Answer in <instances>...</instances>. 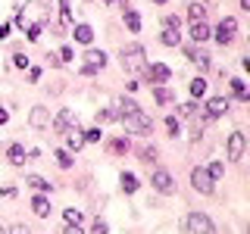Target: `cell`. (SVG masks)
Wrapping results in <instances>:
<instances>
[{"label": "cell", "mask_w": 250, "mask_h": 234, "mask_svg": "<svg viewBox=\"0 0 250 234\" xmlns=\"http://www.w3.org/2000/svg\"><path fill=\"white\" fill-rule=\"evenodd\" d=\"M82 135H84V144H97V140L104 137V131H100V125H97V128H88V131H82Z\"/></svg>", "instance_id": "cell-32"}, {"label": "cell", "mask_w": 250, "mask_h": 234, "mask_svg": "<svg viewBox=\"0 0 250 234\" xmlns=\"http://www.w3.org/2000/svg\"><path fill=\"white\" fill-rule=\"evenodd\" d=\"M207 172H209V178H213V181H216V178H219V175H222V172H225V162H219V159H216V162H213V166H209Z\"/></svg>", "instance_id": "cell-37"}, {"label": "cell", "mask_w": 250, "mask_h": 234, "mask_svg": "<svg viewBox=\"0 0 250 234\" xmlns=\"http://www.w3.org/2000/svg\"><path fill=\"white\" fill-rule=\"evenodd\" d=\"M119 184H122L125 194H135L138 191V178L131 175V172H122V175H119Z\"/></svg>", "instance_id": "cell-22"}, {"label": "cell", "mask_w": 250, "mask_h": 234, "mask_svg": "<svg viewBox=\"0 0 250 234\" xmlns=\"http://www.w3.org/2000/svg\"><path fill=\"white\" fill-rule=\"evenodd\" d=\"M234 35H238V19H234V16H225V19L219 22V28H216V41L222 47H229L234 41Z\"/></svg>", "instance_id": "cell-4"}, {"label": "cell", "mask_w": 250, "mask_h": 234, "mask_svg": "<svg viewBox=\"0 0 250 234\" xmlns=\"http://www.w3.org/2000/svg\"><path fill=\"white\" fill-rule=\"evenodd\" d=\"M160 41L166 44V47H178V44H182V35H178V31H172V28H163Z\"/></svg>", "instance_id": "cell-23"}, {"label": "cell", "mask_w": 250, "mask_h": 234, "mask_svg": "<svg viewBox=\"0 0 250 234\" xmlns=\"http://www.w3.org/2000/svg\"><path fill=\"white\" fill-rule=\"evenodd\" d=\"M119 122L125 125L128 135H150V131H153V119L144 113V109H138V113H131V116H122Z\"/></svg>", "instance_id": "cell-2"}, {"label": "cell", "mask_w": 250, "mask_h": 234, "mask_svg": "<svg viewBox=\"0 0 250 234\" xmlns=\"http://www.w3.org/2000/svg\"><path fill=\"white\" fill-rule=\"evenodd\" d=\"M109 150H113V153H128L131 150V144H128V137H113V140H109Z\"/></svg>", "instance_id": "cell-26"}, {"label": "cell", "mask_w": 250, "mask_h": 234, "mask_svg": "<svg viewBox=\"0 0 250 234\" xmlns=\"http://www.w3.org/2000/svg\"><path fill=\"white\" fill-rule=\"evenodd\" d=\"M203 16H207V6H203V3H191V6H188V19H191V22H203Z\"/></svg>", "instance_id": "cell-27"}, {"label": "cell", "mask_w": 250, "mask_h": 234, "mask_svg": "<svg viewBox=\"0 0 250 234\" xmlns=\"http://www.w3.org/2000/svg\"><path fill=\"white\" fill-rule=\"evenodd\" d=\"M104 3H109V6H113V3H119V0H104Z\"/></svg>", "instance_id": "cell-49"}, {"label": "cell", "mask_w": 250, "mask_h": 234, "mask_svg": "<svg viewBox=\"0 0 250 234\" xmlns=\"http://www.w3.org/2000/svg\"><path fill=\"white\" fill-rule=\"evenodd\" d=\"M153 3H160V6H163V3H166V0H153Z\"/></svg>", "instance_id": "cell-50"}, {"label": "cell", "mask_w": 250, "mask_h": 234, "mask_svg": "<svg viewBox=\"0 0 250 234\" xmlns=\"http://www.w3.org/2000/svg\"><path fill=\"white\" fill-rule=\"evenodd\" d=\"M106 122H119V113L116 109H97V125H106Z\"/></svg>", "instance_id": "cell-28"}, {"label": "cell", "mask_w": 250, "mask_h": 234, "mask_svg": "<svg viewBox=\"0 0 250 234\" xmlns=\"http://www.w3.org/2000/svg\"><path fill=\"white\" fill-rule=\"evenodd\" d=\"M28 122H31V128H47V125H50V109L47 106H31Z\"/></svg>", "instance_id": "cell-12"}, {"label": "cell", "mask_w": 250, "mask_h": 234, "mask_svg": "<svg viewBox=\"0 0 250 234\" xmlns=\"http://www.w3.org/2000/svg\"><path fill=\"white\" fill-rule=\"evenodd\" d=\"M156 156H160V153H156V147H153V144H150V147H141V162L153 166V162H156Z\"/></svg>", "instance_id": "cell-30"}, {"label": "cell", "mask_w": 250, "mask_h": 234, "mask_svg": "<svg viewBox=\"0 0 250 234\" xmlns=\"http://www.w3.org/2000/svg\"><path fill=\"white\" fill-rule=\"evenodd\" d=\"M66 225H82V209H66Z\"/></svg>", "instance_id": "cell-34"}, {"label": "cell", "mask_w": 250, "mask_h": 234, "mask_svg": "<svg viewBox=\"0 0 250 234\" xmlns=\"http://www.w3.org/2000/svg\"><path fill=\"white\" fill-rule=\"evenodd\" d=\"M150 184H153V191H160V194H172V191H175V181H172V175L166 169H156L150 175Z\"/></svg>", "instance_id": "cell-9"}, {"label": "cell", "mask_w": 250, "mask_h": 234, "mask_svg": "<svg viewBox=\"0 0 250 234\" xmlns=\"http://www.w3.org/2000/svg\"><path fill=\"white\" fill-rule=\"evenodd\" d=\"M53 156H57V166L60 169H72V153H69V150H57V153H53Z\"/></svg>", "instance_id": "cell-29"}, {"label": "cell", "mask_w": 250, "mask_h": 234, "mask_svg": "<svg viewBox=\"0 0 250 234\" xmlns=\"http://www.w3.org/2000/svg\"><path fill=\"white\" fill-rule=\"evenodd\" d=\"M229 84H231V94H234L238 100H250V94H247V84L241 81V78H231Z\"/></svg>", "instance_id": "cell-24"}, {"label": "cell", "mask_w": 250, "mask_h": 234, "mask_svg": "<svg viewBox=\"0 0 250 234\" xmlns=\"http://www.w3.org/2000/svg\"><path fill=\"white\" fill-rule=\"evenodd\" d=\"M125 25H128L131 35H138V31H141V16H138V10L125 6Z\"/></svg>", "instance_id": "cell-20"}, {"label": "cell", "mask_w": 250, "mask_h": 234, "mask_svg": "<svg viewBox=\"0 0 250 234\" xmlns=\"http://www.w3.org/2000/svg\"><path fill=\"white\" fill-rule=\"evenodd\" d=\"M69 59H75V50H72V47H62V50H60V62H69Z\"/></svg>", "instance_id": "cell-41"}, {"label": "cell", "mask_w": 250, "mask_h": 234, "mask_svg": "<svg viewBox=\"0 0 250 234\" xmlns=\"http://www.w3.org/2000/svg\"><path fill=\"white\" fill-rule=\"evenodd\" d=\"M6 122H10V113H6V109L0 106V125H6Z\"/></svg>", "instance_id": "cell-47"}, {"label": "cell", "mask_w": 250, "mask_h": 234, "mask_svg": "<svg viewBox=\"0 0 250 234\" xmlns=\"http://www.w3.org/2000/svg\"><path fill=\"white\" fill-rule=\"evenodd\" d=\"M72 125H78V116L72 113V109H60V113H57V119L50 122V128L57 131V135H66V131L72 128Z\"/></svg>", "instance_id": "cell-8"}, {"label": "cell", "mask_w": 250, "mask_h": 234, "mask_svg": "<svg viewBox=\"0 0 250 234\" xmlns=\"http://www.w3.org/2000/svg\"><path fill=\"white\" fill-rule=\"evenodd\" d=\"M31 209H35V215H41V218H47V215H50V200H47L44 194H38V197L31 200Z\"/></svg>", "instance_id": "cell-17"}, {"label": "cell", "mask_w": 250, "mask_h": 234, "mask_svg": "<svg viewBox=\"0 0 250 234\" xmlns=\"http://www.w3.org/2000/svg\"><path fill=\"white\" fill-rule=\"evenodd\" d=\"M28 81H41V69H38V66L28 69Z\"/></svg>", "instance_id": "cell-43"}, {"label": "cell", "mask_w": 250, "mask_h": 234, "mask_svg": "<svg viewBox=\"0 0 250 234\" xmlns=\"http://www.w3.org/2000/svg\"><path fill=\"white\" fill-rule=\"evenodd\" d=\"M72 35H75V41H78V44H91V41H94V28L88 25V22H78Z\"/></svg>", "instance_id": "cell-16"}, {"label": "cell", "mask_w": 250, "mask_h": 234, "mask_svg": "<svg viewBox=\"0 0 250 234\" xmlns=\"http://www.w3.org/2000/svg\"><path fill=\"white\" fill-rule=\"evenodd\" d=\"M3 38H10V22H3V25H0V41H3Z\"/></svg>", "instance_id": "cell-44"}, {"label": "cell", "mask_w": 250, "mask_h": 234, "mask_svg": "<svg viewBox=\"0 0 250 234\" xmlns=\"http://www.w3.org/2000/svg\"><path fill=\"white\" fill-rule=\"evenodd\" d=\"M62 234H84V231H82V225H66Z\"/></svg>", "instance_id": "cell-42"}, {"label": "cell", "mask_w": 250, "mask_h": 234, "mask_svg": "<svg viewBox=\"0 0 250 234\" xmlns=\"http://www.w3.org/2000/svg\"><path fill=\"white\" fill-rule=\"evenodd\" d=\"M109 231V225L104 222V218H97V222H94V228H91V234H106Z\"/></svg>", "instance_id": "cell-40"}, {"label": "cell", "mask_w": 250, "mask_h": 234, "mask_svg": "<svg viewBox=\"0 0 250 234\" xmlns=\"http://www.w3.org/2000/svg\"><path fill=\"white\" fill-rule=\"evenodd\" d=\"M178 116H185V119L188 116H197V103H182L178 106Z\"/></svg>", "instance_id": "cell-36"}, {"label": "cell", "mask_w": 250, "mask_h": 234, "mask_svg": "<svg viewBox=\"0 0 250 234\" xmlns=\"http://www.w3.org/2000/svg\"><path fill=\"white\" fill-rule=\"evenodd\" d=\"M25 184H28V187H35L38 194H47V191H53V184L47 181V178H41V175H28V178H25Z\"/></svg>", "instance_id": "cell-18"}, {"label": "cell", "mask_w": 250, "mask_h": 234, "mask_svg": "<svg viewBox=\"0 0 250 234\" xmlns=\"http://www.w3.org/2000/svg\"><path fill=\"white\" fill-rule=\"evenodd\" d=\"M207 94V78H194L191 81V97H203Z\"/></svg>", "instance_id": "cell-31"}, {"label": "cell", "mask_w": 250, "mask_h": 234, "mask_svg": "<svg viewBox=\"0 0 250 234\" xmlns=\"http://www.w3.org/2000/svg\"><path fill=\"white\" fill-rule=\"evenodd\" d=\"M229 100H225V97H213V100H209V103H207V116H209V119H222V116L225 113H229Z\"/></svg>", "instance_id": "cell-13"}, {"label": "cell", "mask_w": 250, "mask_h": 234, "mask_svg": "<svg viewBox=\"0 0 250 234\" xmlns=\"http://www.w3.org/2000/svg\"><path fill=\"white\" fill-rule=\"evenodd\" d=\"M144 78L150 84H166L169 78H172V69L166 66V62H150V66L144 69Z\"/></svg>", "instance_id": "cell-7"}, {"label": "cell", "mask_w": 250, "mask_h": 234, "mask_svg": "<svg viewBox=\"0 0 250 234\" xmlns=\"http://www.w3.org/2000/svg\"><path fill=\"white\" fill-rule=\"evenodd\" d=\"M153 97H156V103L166 106V103H172V100H175V94H172L166 84H153Z\"/></svg>", "instance_id": "cell-21"}, {"label": "cell", "mask_w": 250, "mask_h": 234, "mask_svg": "<svg viewBox=\"0 0 250 234\" xmlns=\"http://www.w3.org/2000/svg\"><path fill=\"white\" fill-rule=\"evenodd\" d=\"M57 10H60V22H62V25H72V6H69V0H60Z\"/></svg>", "instance_id": "cell-25"}, {"label": "cell", "mask_w": 250, "mask_h": 234, "mask_svg": "<svg viewBox=\"0 0 250 234\" xmlns=\"http://www.w3.org/2000/svg\"><path fill=\"white\" fill-rule=\"evenodd\" d=\"M84 147V135H82V128H78V125H72V128L66 131V150L69 153H78Z\"/></svg>", "instance_id": "cell-11"}, {"label": "cell", "mask_w": 250, "mask_h": 234, "mask_svg": "<svg viewBox=\"0 0 250 234\" xmlns=\"http://www.w3.org/2000/svg\"><path fill=\"white\" fill-rule=\"evenodd\" d=\"M6 159H10L13 166H22V162H25V147H22V144H10V150H6Z\"/></svg>", "instance_id": "cell-19"}, {"label": "cell", "mask_w": 250, "mask_h": 234, "mask_svg": "<svg viewBox=\"0 0 250 234\" xmlns=\"http://www.w3.org/2000/svg\"><path fill=\"white\" fill-rule=\"evenodd\" d=\"M178 25H182V19H178V16H166V19H163V28L178 31Z\"/></svg>", "instance_id": "cell-38"}, {"label": "cell", "mask_w": 250, "mask_h": 234, "mask_svg": "<svg viewBox=\"0 0 250 234\" xmlns=\"http://www.w3.org/2000/svg\"><path fill=\"white\" fill-rule=\"evenodd\" d=\"M41 28H44L41 22H31V25H28V35H25V38H28V41H38V38H41Z\"/></svg>", "instance_id": "cell-35"}, {"label": "cell", "mask_w": 250, "mask_h": 234, "mask_svg": "<svg viewBox=\"0 0 250 234\" xmlns=\"http://www.w3.org/2000/svg\"><path fill=\"white\" fill-rule=\"evenodd\" d=\"M244 147H247V137L241 131H231L229 135V159H241L244 156Z\"/></svg>", "instance_id": "cell-10"}, {"label": "cell", "mask_w": 250, "mask_h": 234, "mask_svg": "<svg viewBox=\"0 0 250 234\" xmlns=\"http://www.w3.org/2000/svg\"><path fill=\"white\" fill-rule=\"evenodd\" d=\"M10 234H31V231H28V228H25V225H16V228H13V231H10Z\"/></svg>", "instance_id": "cell-46"}, {"label": "cell", "mask_w": 250, "mask_h": 234, "mask_svg": "<svg viewBox=\"0 0 250 234\" xmlns=\"http://www.w3.org/2000/svg\"><path fill=\"white\" fill-rule=\"evenodd\" d=\"M166 128H169V135H172V137L182 135V122H178L175 116H166Z\"/></svg>", "instance_id": "cell-33"}, {"label": "cell", "mask_w": 250, "mask_h": 234, "mask_svg": "<svg viewBox=\"0 0 250 234\" xmlns=\"http://www.w3.org/2000/svg\"><path fill=\"white\" fill-rule=\"evenodd\" d=\"M0 194H3V197H16V187L6 184V187H0Z\"/></svg>", "instance_id": "cell-45"}, {"label": "cell", "mask_w": 250, "mask_h": 234, "mask_svg": "<svg viewBox=\"0 0 250 234\" xmlns=\"http://www.w3.org/2000/svg\"><path fill=\"white\" fill-rule=\"evenodd\" d=\"M113 109H116V113H119V119H122V116H131V113H138V103H135V100H131V97H116V103H113Z\"/></svg>", "instance_id": "cell-14"}, {"label": "cell", "mask_w": 250, "mask_h": 234, "mask_svg": "<svg viewBox=\"0 0 250 234\" xmlns=\"http://www.w3.org/2000/svg\"><path fill=\"white\" fill-rule=\"evenodd\" d=\"M119 59H122V69H125V72H131V75H138V72H144V69H147V53H144V47H141V44L122 47Z\"/></svg>", "instance_id": "cell-1"}, {"label": "cell", "mask_w": 250, "mask_h": 234, "mask_svg": "<svg viewBox=\"0 0 250 234\" xmlns=\"http://www.w3.org/2000/svg\"><path fill=\"white\" fill-rule=\"evenodd\" d=\"M241 10H247V13H250V0H241Z\"/></svg>", "instance_id": "cell-48"}, {"label": "cell", "mask_w": 250, "mask_h": 234, "mask_svg": "<svg viewBox=\"0 0 250 234\" xmlns=\"http://www.w3.org/2000/svg\"><path fill=\"white\" fill-rule=\"evenodd\" d=\"M191 184H194V191H200L203 194V197H209V194H213V178H209V172L207 169H191Z\"/></svg>", "instance_id": "cell-6"}, {"label": "cell", "mask_w": 250, "mask_h": 234, "mask_svg": "<svg viewBox=\"0 0 250 234\" xmlns=\"http://www.w3.org/2000/svg\"><path fill=\"white\" fill-rule=\"evenodd\" d=\"M209 35H213V31H209L207 22H191V41H194V44L209 41Z\"/></svg>", "instance_id": "cell-15"}, {"label": "cell", "mask_w": 250, "mask_h": 234, "mask_svg": "<svg viewBox=\"0 0 250 234\" xmlns=\"http://www.w3.org/2000/svg\"><path fill=\"white\" fill-rule=\"evenodd\" d=\"M104 66H106V53H104V50H94V47H91V50L84 53V66H82V75H97V72H100Z\"/></svg>", "instance_id": "cell-5"}, {"label": "cell", "mask_w": 250, "mask_h": 234, "mask_svg": "<svg viewBox=\"0 0 250 234\" xmlns=\"http://www.w3.org/2000/svg\"><path fill=\"white\" fill-rule=\"evenodd\" d=\"M13 66L16 69H25L28 66V57H25V53H13Z\"/></svg>", "instance_id": "cell-39"}, {"label": "cell", "mask_w": 250, "mask_h": 234, "mask_svg": "<svg viewBox=\"0 0 250 234\" xmlns=\"http://www.w3.org/2000/svg\"><path fill=\"white\" fill-rule=\"evenodd\" d=\"M182 228L191 231V234H216L213 222H209V215H203V213H191V215L182 222Z\"/></svg>", "instance_id": "cell-3"}]
</instances>
